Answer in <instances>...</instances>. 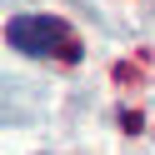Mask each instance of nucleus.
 <instances>
[{
  "mask_svg": "<svg viewBox=\"0 0 155 155\" xmlns=\"http://www.w3.org/2000/svg\"><path fill=\"white\" fill-rule=\"evenodd\" d=\"M5 40H10L20 55H40V60H50V55H75L70 25L55 20V15H15V20L5 25Z\"/></svg>",
  "mask_w": 155,
  "mask_h": 155,
  "instance_id": "1",
  "label": "nucleus"
}]
</instances>
